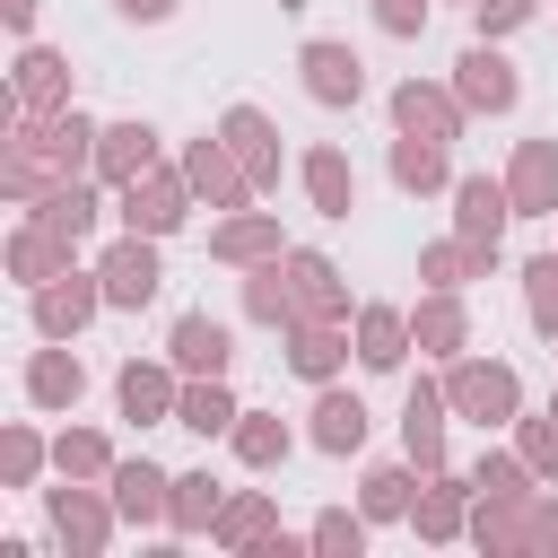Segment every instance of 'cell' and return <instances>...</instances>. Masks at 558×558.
<instances>
[{
    "instance_id": "1",
    "label": "cell",
    "mask_w": 558,
    "mask_h": 558,
    "mask_svg": "<svg viewBox=\"0 0 558 558\" xmlns=\"http://www.w3.org/2000/svg\"><path fill=\"white\" fill-rule=\"evenodd\" d=\"M105 296H113V305H148V296H157V262H148V244H122V253L105 262Z\"/></svg>"
},
{
    "instance_id": "17",
    "label": "cell",
    "mask_w": 558,
    "mask_h": 558,
    "mask_svg": "<svg viewBox=\"0 0 558 558\" xmlns=\"http://www.w3.org/2000/svg\"><path fill=\"white\" fill-rule=\"evenodd\" d=\"M366 357H375V366L401 357V323H392V314H366Z\"/></svg>"
},
{
    "instance_id": "25",
    "label": "cell",
    "mask_w": 558,
    "mask_h": 558,
    "mask_svg": "<svg viewBox=\"0 0 558 558\" xmlns=\"http://www.w3.org/2000/svg\"><path fill=\"white\" fill-rule=\"evenodd\" d=\"M366 506L392 514V506H401V471H375V480H366Z\"/></svg>"
},
{
    "instance_id": "12",
    "label": "cell",
    "mask_w": 558,
    "mask_h": 558,
    "mask_svg": "<svg viewBox=\"0 0 558 558\" xmlns=\"http://www.w3.org/2000/svg\"><path fill=\"white\" fill-rule=\"evenodd\" d=\"M227 140L244 148V174L262 183V174H270V148H262V122H253V113H235V122H227Z\"/></svg>"
},
{
    "instance_id": "13",
    "label": "cell",
    "mask_w": 558,
    "mask_h": 558,
    "mask_svg": "<svg viewBox=\"0 0 558 558\" xmlns=\"http://www.w3.org/2000/svg\"><path fill=\"white\" fill-rule=\"evenodd\" d=\"M78 392V366L70 357H35V401H70Z\"/></svg>"
},
{
    "instance_id": "6",
    "label": "cell",
    "mask_w": 558,
    "mask_h": 558,
    "mask_svg": "<svg viewBox=\"0 0 558 558\" xmlns=\"http://www.w3.org/2000/svg\"><path fill=\"white\" fill-rule=\"evenodd\" d=\"M497 218H506V192H497V183H462V235H471V244H488V235H497Z\"/></svg>"
},
{
    "instance_id": "9",
    "label": "cell",
    "mask_w": 558,
    "mask_h": 558,
    "mask_svg": "<svg viewBox=\"0 0 558 558\" xmlns=\"http://www.w3.org/2000/svg\"><path fill=\"white\" fill-rule=\"evenodd\" d=\"M105 140H113V148H105L113 174H140V166H148V131H140V122H122V131H105Z\"/></svg>"
},
{
    "instance_id": "24",
    "label": "cell",
    "mask_w": 558,
    "mask_h": 558,
    "mask_svg": "<svg viewBox=\"0 0 558 558\" xmlns=\"http://www.w3.org/2000/svg\"><path fill=\"white\" fill-rule=\"evenodd\" d=\"M375 17H384V26H392V35H410V26H418V17H427V0H375Z\"/></svg>"
},
{
    "instance_id": "8",
    "label": "cell",
    "mask_w": 558,
    "mask_h": 558,
    "mask_svg": "<svg viewBox=\"0 0 558 558\" xmlns=\"http://www.w3.org/2000/svg\"><path fill=\"white\" fill-rule=\"evenodd\" d=\"M401 122H410V131H427V140H445V131H453V113H445L436 96H418V87H401Z\"/></svg>"
},
{
    "instance_id": "27",
    "label": "cell",
    "mask_w": 558,
    "mask_h": 558,
    "mask_svg": "<svg viewBox=\"0 0 558 558\" xmlns=\"http://www.w3.org/2000/svg\"><path fill=\"white\" fill-rule=\"evenodd\" d=\"M523 9H532V0H488V26H514Z\"/></svg>"
},
{
    "instance_id": "11",
    "label": "cell",
    "mask_w": 558,
    "mask_h": 558,
    "mask_svg": "<svg viewBox=\"0 0 558 558\" xmlns=\"http://www.w3.org/2000/svg\"><path fill=\"white\" fill-rule=\"evenodd\" d=\"M174 218H183V209H174V192H166V183L131 192V227H148V235H157V227H174Z\"/></svg>"
},
{
    "instance_id": "2",
    "label": "cell",
    "mask_w": 558,
    "mask_h": 558,
    "mask_svg": "<svg viewBox=\"0 0 558 558\" xmlns=\"http://www.w3.org/2000/svg\"><path fill=\"white\" fill-rule=\"evenodd\" d=\"M305 87H314L323 105H349V96H357V61H349L340 44H314V52H305Z\"/></svg>"
},
{
    "instance_id": "7",
    "label": "cell",
    "mask_w": 558,
    "mask_h": 558,
    "mask_svg": "<svg viewBox=\"0 0 558 558\" xmlns=\"http://www.w3.org/2000/svg\"><path fill=\"white\" fill-rule=\"evenodd\" d=\"M314 418H323V427H314V436H323V445H331V453H340V445H357V436H366V410H357V401H340V392H331V401H323V410H314Z\"/></svg>"
},
{
    "instance_id": "20",
    "label": "cell",
    "mask_w": 558,
    "mask_h": 558,
    "mask_svg": "<svg viewBox=\"0 0 558 558\" xmlns=\"http://www.w3.org/2000/svg\"><path fill=\"white\" fill-rule=\"evenodd\" d=\"M44 227H52V235H78V227H87V201H78V192H52Z\"/></svg>"
},
{
    "instance_id": "18",
    "label": "cell",
    "mask_w": 558,
    "mask_h": 558,
    "mask_svg": "<svg viewBox=\"0 0 558 558\" xmlns=\"http://www.w3.org/2000/svg\"><path fill=\"white\" fill-rule=\"evenodd\" d=\"M227 418H235V410H227V392H192V401H183V427H201V436H209V427H227Z\"/></svg>"
},
{
    "instance_id": "4",
    "label": "cell",
    "mask_w": 558,
    "mask_h": 558,
    "mask_svg": "<svg viewBox=\"0 0 558 558\" xmlns=\"http://www.w3.org/2000/svg\"><path fill=\"white\" fill-rule=\"evenodd\" d=\"M174 357L218 375V366H227V331H218V323H201V314H183V323H174Z\"/></svg>"
},
{
    "instance_id": "22",
    "label": "cell",
    "mask_w": 558,
    "mask_h": 558,
    "mask_svg": "<svg viewBox=\"0 0 558 558\" xmlns=\"http://www.w3.org/2000/svg\"><path fill=\"white\" fill-rule=\"evenodd\" d=\"M52 87H61V61H52V52H26V96H35V105H44V96H52Z\"/></svg>"
},
{
    "instance_id": "3",
    "label": "cell",
    "mask_w": 558,
    "mask_h": 558,
    "mask_svg": "<svg viewBox=\"0 0 558 558\" xmlns=\"http://www.w3.org/2000/svg\"><path fill=\"white\" fill-rule=\"evenodd\" d=\"M462 96L497 113V105H514V70H506L497 52H471V61H462Z\"/></svg>"
},
{
    "instance_id": "5",
    "label": "cell",
    "mask_w": 558,
    "mask_h": 558,
    "mask_svg": "<svg viewBox=\"0 0 558 558\" xmlns=\"http://www.w3.org/2000/svg\"><path fill=\"white\" fill-rule=\"evenodd\" d=\"M453 392H462V410H488V418H497V410H514V375H506V366H471Z\"/></svg>"
},
{
    "instance_id": "15",
    "label": "cell",
    "mask_w": 558,
    "mask_h": 558,
    "mask_svg": "<svg viewBox=\"0 0 558 558\" xmlns=\"http://www.w3.org/2000/svg\"><path fill=\"white\" fill-rule=\"evenodd\" d=\"M78 314H87V288H78V279H70V288H52V296H44V331H70V323H78Z\"/></svg>"
},
{
    "instance_id": "23",
    "label": "cell",
    "mask_w": 558,
    "mask_h": 558,
    "mask_svg": "<svg viewBox=\"0 0 558 558\" xmlns=\"http://www.w3.org/2000/svg\"><path fill=\"white\" fill-rule=\"evenodd\" d=\"M392 166H401V183H436V174H445V166H436V148H418V140H410Z\"/></svg>"
},
{
    "instance_id": "21",
    "label": "cell",
    "mask_w": 558,
    "mask_h": 558,
    "mask_svg": "<svg viewBox=\"0 0 558 558\" xmlns=\"http://www.w3.org/2000/svg\"><path fill=\"white\" fill-rule=\"evenodd\" d=\"M157 488H166V480H157L148 462H140V471H122V506H131V514H148V506H157Z\"/></svg>"
},
{
    "instance_id": "16",
    "label": "cell",
    "mask_w": 558,
    "mask_h": 558,
    "mask_svg": "<svg viewBox=\"0 0 558 558\" xmlns=\"http://www.w3.org/2000/svg\"><path fill=\"white\" fill-rule=\"evenodd\" d=\"M122 410H131V418H148V410H166V384L131 366V375H122Z\"/></svg>"
},
{
    "instance_id": "14",
    "label": "cell",
    "mask_w": 558,
    "mask_h": 558,
    "mask_svg": "<svg viewBox=\"0 0 558 558\" xmlns=\"http://www.w3.org/2000/svg\"><path fill=\"white\" fill-rule=\"evenodd\" d=\"M305 174H314V201H323V209H349V174H340V157H314Z\"/></svg>"
},
{
    "instance_id": "26",
    "label": "cell",
    "mask_w": 558,
    "mask_h": 558,
    "mask_svg": "<svg viewBox=\"0 0 558 558\" xmlns=\"http://www.w3.org/2000/svg\"><path fill=\"white\" fill-rule=\"evenodd\" d=\"M296 366H305V375H323V366H331V340H323V331H314V340H296Z\"/></svg>"
},
{
    "instance_id": "19",
    "label": "cell",
    "mask_w": 558,
    "mask_h": 558,
    "mask_svg": "<svg viewBox=\"0 0 558 558\" xmlns=\"http://www.w3.org/2000/svg\"><path fill=\"white\" fill-rule=\"evenodd\" d=\"M410 453H418V462H436V401H427V392L410 401Z\"/></svg>"
},
{
    "instance_id": "10",
    "label": "cell",
    "mask_w": 558,
    "mask_h": 558,
    "mask_svg": "<svg viewBox=\"0 0 558 558\" xmlns=\"http://www.w3.org/2000/svg\"><path fill=\"white\" fill-rule=\"evenodd\" d=\"M514 192H523V201H549V192H558V166H549V148H523V166H514Z\"/></svg>"
},
{
    "instance_id": "28",
    "label": "cell",
    "mask_w": 558,
    "mask_h": 558,
    "mask_svg": "<svg viewBox=\"0 0 558 558\" xmlns=\"http://www.w3.org/2000/svg\"><path fill=\"white\" fill-rule=\"evenodd\" d=\"M122 9H131V17H166L174 0H122Z\"/></svg>"
}]
</instances>
